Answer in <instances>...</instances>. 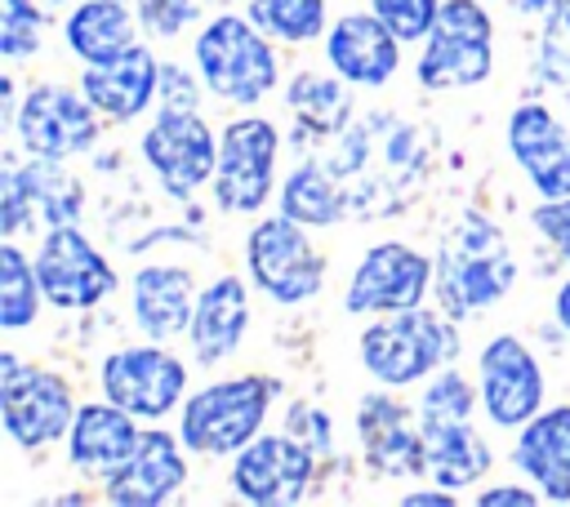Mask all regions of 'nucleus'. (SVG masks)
I'll use <instances>...</instances> for the list:
<instances>
[{
	"mask_svg": "<svg viewBox=\"0 0 570 507\" xmlns=\"http://www.w3.org/2000/svg\"><path fill=\"white\" fill-rule=\"evenodd\" d=\"M517 285V258L503 227L476 209L459 213L454 227L436 245V280L432 294L445 316L468 320L503 302Z\"/></svg>",
	"mask_w": 570,
	"mask_h": 507,
	"instance_id": "f257e3e1",
	"label": "nucleus"
},
{
	"mask_svg": "<svg viewBox=\"0 0 570 507\" xmlns=\"http://www.w3.org/2000/svg\"><path fill=\"white\" fill-rule=\"evenodd\" d=\"M476 387L459 369H436L419 396V431H423V476L445 489L476 485L490 467V440L476 427Z\"/></svg>",
	"mask_w": 570,
	"mask_h": 507,
	"instance_id": "f03ea898",
	"label": "nucleus"
},
{
	"mask_svg": "<svg viewBox=\"0 0 570 507\" xmlns=\"http://www.w3.org/2000/svg\"><path fill=\"white\" fill-rule=\"evenodd\" d=\"M191 67L205 93L227 107H254L281 84L276 40L249 22V13H214L191 40Z\"/></svg>",
	"mask_w": 570,
	"mask_h": 507,
	"instance_id": "7ed1b4c3",
	"label": "nucleus"
},
{
	"mask_svg": "<svg viewBox=\"0 0 570 507\" xmlns=\"http://www.w3.org/2000/svg\"><path fill=\"white\" fill-rule=\"evenodd\" d=\"M454 351H459L454 316L432 311V307L374 316L356 338V356H361L365 374L387 391L428 382L436 369H445L454 360Z\"/></svg>",
	"mask_w": 570,
	"mask_h": 507,
	"instance_id": "20e7f679",
	"label": "nucleus"
},
{
	"mask_svg": "<svg viewBox=\"0 0 570 507\" xmlns=\"http://www.w3.org/2000/svg\"><path fill=\"white\" fill-rule=\"evenodd\" d=\"M276 396L281 382L267 374L214 378L178 405V436L196 458H232L263 431Z\"/></svg>",
	"mask_w": 570,
	"mask_h": 507,
	"instance_id": "39448f33",
	"label": "nucleus"
},
{
	"mask_svg": "<svg viewBox=\"0 0 570 507\" xmlns=\"http://www.w3.org/2000/svg\"><path fill=\"white\" fill-rule=\"evenodd\" d=\"M494 71V18L481 0H441L432 31L419 40L414 80L432 93L476 89Z\"/></svg>",
	"mask_w": 570,
	"mask_h": 507,
	"instance_id": "423d86ee",
	"label": "nucleus"
},
{
	"mask_svg": "<svg viewBox=\"0 0 570 507\" xmlns=\"http://www.w3.org/2000/svg\"><path fill=\"white\" fill-rule=\"evenodd\" d=\"M312 227L285 218L281 209L272 218H258L245 236V271L249 285L272 298L276 307L312 302L325 289V254L307 236Z\"/></svg>",
	"mask_w": 570,
	"mask_h": 507,
	"instance_id": "0eeeda50",
	"label": "nucleus"
},
{
	"mask_svg": "<svg viewBox=\"0 0 570 507\" xmlns=\"http://www.w3.org/2000/svg\"><path fill=\"white\" fill-rule=\"evenodd\" d=\"M76 409V391L58 369L22 365L13 351H0V422L18 449L67 440Z\"/></svg>",
	"mask_w": 570,
	"mask_h": 507,
	"instance_id": "6e6552de",
	"label": "nucleus"
},
{
	"mask_svg": "<svg viewBox=\"0 0 570 507\" xmlns=\"http://www.w3.org/2000/svg\"><path fill=\"white\" fill-rule=\"evenodd\" d=\"M98 391L138 422H160L187 400V360L165 342H125L98 360Z\"/></svg>",
	"mask_w": 570,
	"mask_h": 507,
	"instance_id": "1a4fd4ad",
	"label": "nucleus"
},
{
	"mask_svg": "<svg viewBox=\"0 0 570 507\" xmlns=\"http://www.w3.org/2000/svg\"><path fill=\"white\" fill-rule=\"evenodd\" d=\"M281 129L267 116H236L218 129L214 205L223 213H258L276 191Z\"/></svg>",
	"mask_w": 570,
	"mask_h": 507,
	"instance_id": "9d476101",
	"label": "nucleus"
},
{
	"mask_svg": "<svg viewBox=\"0 0 570 507\" xmlns=\"http://www.w3.org/2000/svg\"><path fill=\"white\" fill-rule=\"evenodd\" d=\"M13 133H18V142H22L27 156L71 160V156L94 151V142L102 138V116L85 98L80 84L71 89V84L45 80V84H31L27 98L18 102Z\"/></svg>",
	"mask_w": 570,
	"mask_h": 507,
	"instance_id": "9b49d317",
	"label": "nucleus"
},
{
	"mask_svg": "<svg viewBox=\"0 0 570 507\" xmlns=\"http://www.w3.org/2000/svg\"><path fill=\"white\" fill-rule=\"evenodd\" d=\"M147 169L174 200H191L205 182H214L218 138L196 107H160L138 142Z\"/></svg>",
	"mask_w": 570,
	"mask_h": 507,
	"instance_id": "f8f14e48",
	"label": "nucleus"
},
{
	"mask_svg": "<svg viewBox=\"0 0 570 507\" xmlns=\"http://www.w3.org/2000/svg\"><path fill=\"white\" fill-rule=\"evenodd\" d=\"M436 280V258L405 240H379L370 245L343 289V311L347 316H392L423 307L428 289Z\"/></svg>",
	"mask_w": 570,
	"mask_h": 507,
	"instance_id": "ddd939ff",
	"label": "nucleus"
},
{
	"mask_svg": "<svg viewBox=\"0 0 570 507\" xmlns=\"http://www.w3.org/2000/svg\"><path fill=\"white\" fill-rule=\"evenodd\" d=\"M36 276L53 311H94L116 294V267L80 231V222H58L45 231L36 249Z\"/></svg>",
	"mask_w": 570,
	"mask_h": 507,
	"instance_id": "4468645a",
	"label": "nucleus"
},
{
	"mask_svg": "<svg viewBox=\"0 0 570 507\" xmlns=\"http://www.w3.org/2000/svg\"><path fill=\"white\" fill-rule=\"evenodd\" d=\"M316 449L294 431H258L240 454H232V494L254 507L303 503L316 480Z\"/></svg>",
	"mask_w": 570,
	"mask_h": 507,
	"instance_id": "2eb2a0df",
	"label": "nucleus"
},
{
	"mask_svg": "<svg viewBox=\"0 0 570 507\" xmlns=\"http://www.w3.org/2000/svg\"><path fill=\"white\" fill-rule=\"evenodd\" d=\"M476 396L490 427L499 431L525 427L548 396V378L534 347L521 342L517 334H494L476 356Z\"/></svg>",
	"mask_w": 570,
	"mask_h": 507,
	"instance_id": "dca6fc26",
	"label": "nucleus"
},
{
	"mask_svg": "<svg viewBox=\"0 0 570 507\" xmlns=\"http://www.w3.org/2000/svg\"><path fill=\"white\" fill-rule=\"evenodd\" d=\"M187 445L178 431H165L156 422L142 427L129 458L102 476V498L116 507H160L183 494L187 485Z\"/></svg>",
	"mask_w": 570,
	"mask_h": 507,
	"instance_id": "f3484780",
	"label": "nucleus"
},
{
	"mask_svg": "<svg viewBox=\"0 0 570 507\" xmlns=\"http://www.w3.org/2000/svg\"><path fill=\"white\" fill-rule=\"evenodd\" d=\"M503 138H508V156L517 160L521 178L534 187L539 200L570 196V129L548 102L539 98L517 102Z\"/></svg>",
	"mask_w": 570,
	"mask_h": 507,
	"instance_id": "a211bd4d",
	"label": "nucleus"
},
{
	"mask_svg": "<svg viewBox=\"0 0 570 507\" xmlns=\"http://www.w3.org/2000/svg\"><path fill=\"white\" fill-rule=\"evenodd\" d=\"M401 44L379 13H343L325 31V62L356 89H383L401 71Z\"/></svg>",
	"mask_w": 570,
	"mask_h": 507,
	"instance_id": "6ab92c4d",
	"label": "nucleus"
},
{
	"mask_svg": "<svg viewBox=\"0 0 570 507\" xmlns=\"http://www.w3.org/2000/svg\"><path fill=\"white\" fill-rule=\"evenodd\" d=\"M80 89H85V98L98 107L102 120L129 125V120H138L147 107L160 102V58L151 53V44L134 40L125 53L85 67V71H80Z\"/></svg>",
	"mask_w": 570,
	"mask_h": 507,
	"instance_id": "aec40b11",
	"label": "nucleus"
},
{
	"mask_svg": "<svg viewBox=\"0 0 570 507\" xmlns=\"http://www.w3.org/2000/svg\"><path fill=\"white\" fill-rule=\"evenodd\" d=\"M356 436L361 454L374 476H423V431L419 418L401 400L387 396V387L365 391L356 400Z\"/></svg>",
	"mask_w": 570,
	"mask_h": 507,
	"instance_id": "412c9836",
	"label": "nucleus"
},
{
	"mask_svg": "<svg viewBox=\"0 0 570 507\" xmlns=\"http://www.w3.org/2000/svg\"><path fill=\"white\" fill-rule=\"evenodd\" d=\"M249 289L236 271H223L214 276L200 294H196V311H191V325H187V342H191V356L200 365H223L227 356L240 351L245 334H249Z\"/></svg>",
	"mask_w": 570,
	"mask_h": 507,
	"instance_id": "4be33fe9",
	"label": "nucleus"
},
{
	"mask_svg": "<svg viewBox=\"0 0 570 507\" xmlns=\"http://www.w3.org/2000/svg\"><path fill=\"white\" fill-rule=\"evenodd\" d=\"M196 280L187 267L178 262H142L129 280V307H134V325L156 338V342H169V338H187V325H191V311H196Z\"/></svg>",
	"mask_w": 570,
	"mask_h": 507,
	"instance_id": "5701e85b",
	"label": "nucleus"
},
{
	"mask_svg": "<svg viewBox=\"0 0 570 507\" xmlns=\"http://www.w3.org/2000/svg\"><path fill=\"white\" fill-rule=\"evenodd\" d=\"M512 463L543 503H570V405H548L517 427Z\"/></svg>",
	"mask_w": 570,
	"mask_h": 507,
	"instance_id": "b1692460",
	"label": "nucleus"
},
{
	"mask_svg": "<svg viewBox=\"0 0 570 507\" xmlns=\"http://www.w3.org/2000/svg\"><path fill=\"white\" fill-rule=\"evenodd\" d=\"M138 436H142V422L129 409H120L107 396L102 400H89V405L76 409V422L67 431V463L76 471L102 480L107 471H116L129 458V449L138 445Z\"/></svg>",
	"mask_w": 570,
	"mask_h": 507,
	"instance_id": "393cba45",
	"label": "nucleus"
},
{
	"mask_svg": "<svg viewBox=\"0 0 570 507\" xmlns=\"http://www.w3.org/2000/svg\"><path fill=\"white\" fill-rule=\"evenodd\" d=\"M138 31L142 27L129 0H76L71 13L62 18V40L85 67L125 53L138 40Z\"/></svg>",
	"mask_w": 570,
	"mask_h": 507,
	"instance_id": "a878e982",
	"label": "nucleus"
},
{
	"mask_svg": "<svg viewBox=\"0 0 570 507\" xmlns=\"http://www.w3.org/2000/svg\"><path fill=\"white\" fill-rule=\"evenodd\" d=\"M356 84H347L334 67L330 71H298L285 84V107L298 120L303 138H343L356 116Z\"/></svg>",
	"mask_w": 570,
	"mask_h": 507,
	"instance_id": "bb28decb",
	"label": "nucleus"
},
{
	"mask_svg": "<svg viewBox=\"0 0 570 507\" xmlns=\"http://www.w3.org/2000/svg\"><path fill=\"white\" fill-rule=\"evenodd\" d=\"M276 209L303 227H334L347 213V182L325 160H303L285 173L276 191Z\"/></svg>",
	"mask_w": 570,
	"mask_h": 507,
	"instance_id": "cd10ccee",
	"label": "nucleus"
},
{
	"mask_svg": "<svg viewBox=\"0 0 570 507\" xmlns=\"http://www.w3.org/2000/svg\"><path fill=\"white\" fill-rule=\"evenodd\" d=\"M45 302L40 276H36V258H27L13 240L0 245V329H27L36 325Z\"/></svg>",
	"mask_w": 570,
	"mask_h": 507,
	"instance_id": "c85d7f7f",
	"label": "nucleus"
},
{
	"mask_svg": "<svg viewBox=\"0 0 570 507\" xmlns=\"http://www.w3.org/2000/svg\"><path fill=\"white\" fill-rule=\"evenodd\" d=\"M249 22L276 44H312L330 31V0H249Z\"/></svg>",
	"mask_w": 570,
	"mask_h": 507,
	"instance_id": "c756f323",
	"label": "nucleus"
},
{
	"mask_svg": "<svg viewBox=\"0 0 570 507\" xmlns=\"http://www.w3.org/2000/svg\"><path fill=\"white\" fill-rule=\"evenodd\" d=\"M22 178H27L31 205H36V213L45 218V227L80 222L85 196H80V182L62 169V160H40V156H31V165H22Z\"/></svg>",
	"mask_w": 570,
	"mask_h": 507,
	"instance_id": "7c9ffc66",
	"label": "nucleus"
},
{
	"mask_svg": "<svg viewBox=\"0 0 570 507\" xmlns=\"http://www.w3.org/2000/svg\"><path fill=\"white\" fill-rule=\"evenodd\" d=\"M45 40V9L36 0H0V58L27 62Z\"/></svg>",
	"mask_w": 570,
	"mask_h": 507,
	"instance_id": "2f4dec72",
	"label": "nucleus"
},
{
	"mask_svg": "<svg viewBox=\"0 0 570 507\" xmlns=\"http://www.w3.org/2000/svg\"><path fill=\"white\" fill-rule=\"evenodd\" d=\"M534 67H539V80L543 84L570 89V0H561L552 13H543Z\"/></svg>",
	"mask_w": 570,
	"mask_h": 507,
	"instance_id": "473e14b6",
	"label": "nucleus"
},
{
	"mask_svg": "<svg viewBox=\"0 0 570 507\" xmlns=\"http://www.w3.org/2000/svg\"><path fill=\"white\" fill-rule=\"evenodd\" d=\"M138 27L151 40H178L196 18H200V0H134Z\"/></svg>",
	"mask_w": 570,
	"mask_h": 507,
	"instance_id": "72a5a7b5",
	"label": "nucleus"
},
{
	"mask_svg": "<svg viewBox=\"0 0 570 507\" xmlns=\"http://www.w3.org/2000/svg\"><path fill=\"white\" fill-rule=\"evenodd\" d=\"M370 13H379L405 44H419L436 22L441 0H370Z\"/></svg>",
	"mask_w": 570,
	"mask_h": 507,
	"instance_id": "f704fd0d",
	"label": "nucleus"
},
{
	"mask_svg": "<svg viewBox=\"0 0 570 507\" xmlns=\"http://www.w3.org/2000/svg\"><path fill=\"white\" fill-rule=\"evenodd\" d=\"M27 222H36V205H31L22 165H4L0 169V236L13 240Z\"/></svg>",
	"mask_w": 570,
	"mask_h": 507,
	"instance_id": "c9c22d12",
	"label": "nucleus"
},
{
	"mask_svg": "<svg viewBox=\"0 0 570 507\" xmlns=\"http://www.w3.org/2000/svg\"><path fill=\"white\" fill-rule=\"evenodd\" d=\"M530 227L548 240V249L570 267V196H557V200H539L530 209Z\"/></svg>",
	"mask_w": 570,
	"mask_h": 507,
	"instance_id": "e433bc0d",
	"label": "nucleus"
},
{
	"mask_svg": "<svg viewBox=\"0 0 570 507\" xmlns=\"http://www.w3.org/2000/svg\"><path fill=\"white\" fill-rule=\"evenodd\" d=\"M285 431H294L298 440H307L321 458L334 449V436H330V418H325V409H312V405H294V414H289V427Z\"/></svg>",
	"mask_w": 570,
	"mask_h": 507,
	"instance_id": "4c0bfd02",
	"label": "nucleus"
},
{
	"mask_svg": "<svg viewBox=\"0 0 570 507\" xmlns=\"http://www.w3.org/2000/svg\"><path fill=\"white\" fill-rule=\"evenodd\" d=\"M200 89H205L200 76H191V71H183L174 62L169 67L160 62V107H196Z\"/></svg>",
	"mask_w": 570,
	"mask_h": 507,
	"instance_id": "58836bf2",
	"label": "nucleus"
},
{
	"mask_svg": "<svg viewBox=\"0 0 570 507\" xmlns=\"http://www.w3.org/2000/svg\"><path fill=\"white\" fill-rule=\"evenodd\" d=\"M476 503H481V507H534V503H543V494H539L534 485L499 480V485H485V489L476 494Z\"/></svg>",
	"mask_w": 570,
	"mask_h": 507,
	"instance_id": "ea45409f",
	"label": "nucleus"
},
{
	"mask_svg": "<svg viewBox=\"0 0 570 507\" xmlns=\"http://www.w3.org/2000/svg\"><path fill=\"white\" fill-rule=\"evenodd\" d=\"M454 503H459V489H445V485L401 494V507H454Z\"/></svg>",
	"mask_w": 570,
	"mask_h": 507,
	"instance_id": "a19ab883",
	"label": "nucleus"
},
{
	"mask_svg": "<svg viewBox=\"0 0 570 507\" xmlns=\"http://www.w3.org/2000/svg\"><path fill=\"white\" fill-rule=\"evenodd\" d=\"M552 316H557V325L570 334V280H561V285H557V298H552Z\"/></svg>",
	"mask_w": 570,
	"mask_h": 507,
	"instance_id": "79ce46f5",
	"label": "nucleus"
},
{
	"mask_svg": "<svg viewBox=\"0 0 570 507\" xmlns=\"http://www.w3.org/2000/svg\"><path fill=\"white\" fill-rule=\"evenodd\" d=\"M503 4H512V9L525 13V18H543V13H552L561 0H503Z\"/></svg>",
	"mask_w": 570,
	"mask_h": 507,
	"instance_id": "37998d69",
	"label": "nucleus"
},
{
	"mask_svg": "<svg viewBox=\"0 0 570 507\" xmlns=\"http://www.w3.org/2000/svg\"><path fill=\"white\" fill-rule=\"evenodd\" d=\"M223 4H240V0H223ZM245 4H249V0H245Z\"/></svg>",
	"mask_w": 570,
	"mask_h": 507,
	"instance_id": "c03bdc74",
	"label": "nucleus"
},
{
	"mask_svg": "<svg viewBox=\"0 0 570 507\" xmlns=\"http://www.w3.org/2000/svg\"><path fill=\"white\" fill-rule=\"evenodd\" d=\"M566 107H570V89H566Z\"/></svg>",
	"mask_w": 570,
	"mask_h": 507,
	"instance_id": "a18cd8bd",
	"label": "nucleus"
},
{
	"mask_svg": "<svg viewBox=\"0 0 570 507\" xmlns=\"http://www.w3.org/2000/svg\"><path fill=\"white\" fill-rule=\"evenodd\" d=\"M129 4H134V0H129Z\"/></svg>",
	"mask_w": 570,
	"mask_h": 507,
	"instance_id": "49530a36",
	"label": "nucleus"
}]
</instances>
